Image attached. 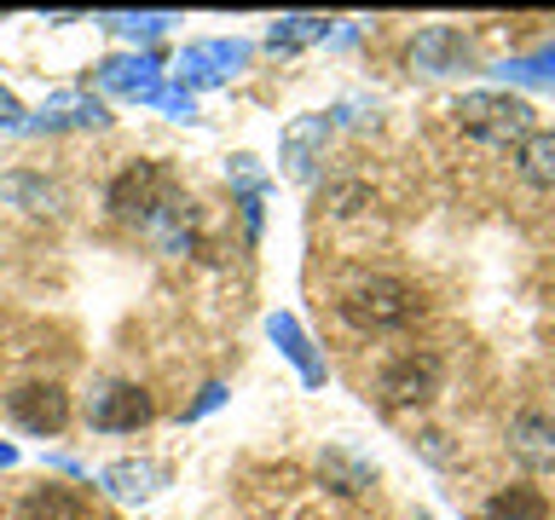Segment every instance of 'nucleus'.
I'll use <instances>...</instances> for the list:
<instances>
[{
	"label": "nucleus",
	"mask_w": 555,
	"mask_h": 520,
	"mask_svg": "<svg viewBox=\"0 0 555 520\" xmlns=\"http://www.w3.org/2000/svg\"><path fill=\"white\" fill-rule=\"evenodd\" d=\"M341 318L353 329H364V336H388V329H405L423 318V295L405 277H364L359 289H347Z\"/></svg>",
	"instance_id": "nucleus-1"
},
{
	"label": "nucleus",
	"mask_w": 555,
	"mask_h": 520,
	"mask_svg": "<svg viewBox=\"0 0 555 520\" xmlns=\"http://www.w3.org/2000/svg\"><path fill=\"white\" fill-rule=\"evenodd\" d=\"M457 128L486 145H527L532 139V104L515 93H468L457 104Z\"/></svg>",
	"instance_id": "nucleus-2"
},
{
	"label": "nucleus",
	"mask_w": 555,
	"mask_h": 520,
	"mask_svg": "<svg viewBox=\"0 0 555 520\" xmlns=\"http://www.w3.org/2000/svg\"><path fill=\"white\" fill-rule=\"evenodd\" d=\"M440 393V359L434 353H405L382 370V399L388 405H428Z\"/></svg>",
	"instance_id": "nucleus-3"
},
{
	"label": "nucleus",
	"mask_w": 555,
	"mask_h": 520,
	"mask_svg": "<svg viewBox=\"0 0 555 520\" xmlns=\"http://www.w3.org/2000/svg\"><path fill=\"white\" fill-rule=\"evenodd\" d=\"M7 405L17 416V428H29V433H59L69 422V393L59 381H29V388H17L7 399Z\"/></svg>",
	"instance_id": "nucleus-4"
},
{
	"label": "nucleus",
	"mask_w": 555,
	"mask_h": 520,
	"mask_svg": "<svg viewBox=\"0 0 555 520\" xmlns=\"http://www.w3.org/2000/svg\"><path fill=\"white\" fill-rule=\"evenodd\" d=\"M509 451L527 468H555V422L538 411H520L509 422Z\"/></svg>",
	"instance_id": "nucleus-5"
},
{
	"label": "nucleus",
	"mask_w": 555,
	"mask_h": 520,
	"mask_svg": "<svg viewBox=\"0 0 555 520\" xmlns=\"http://www.w3.org/2000/svg\"><path fill=\"white\" fill-rule=\"evenodd\" d=\"M93 422L111 428V433H121V428H145V422H151V399H145V388H133V381H116V388L93 405Z\"/></svg>",
	"instance_id": "nucleus-6"
},
{
	"label": "nucleus",
	"mask_w": 555,
	"mask_h": 520,
	"mask_svg": "<svg viewBox=\"0 0 555 520\" xmlns=\"http://www.w3.org/2000/svg\"><path fill=\"white\" fill-rule=\"evenodd\" d=\"M411 64H416V69H428V76H446V69H463V64H468V41H463L457 29H428L423 41H416Z\"/></svg>",
	"instance_id": "nucleus-7"
},
{
	"label": "nucleus",
	"mask_w": 555,
	"mask_h": 520,
	"mask_svg": "<svg viewBox=\"0 0 555 520\" xmlns=\"http://www.w3.org/2000/svg\"><path fill=\"white\" fill-rule=\"evenodd\" d=\"M163 185L168 180L156 168H128L116 180V191H111V208H116L121 220H139V214H151V191H163Z\"/></svg>",
	"instance_id": "nucleus-8"
},
{
	"label": "nucleus",
	"mask_w": 555,
	"mask_h": 520,
	"mask_svg": "<svg viewBox=\"0 0 555 520\" xmlns=\"http://www.w3.org/2000/svg\"><path fill=\"white\" fill-rule=\"evenodd\" d=\"M12 520H81V497L69 485H35Z\"/></svg>",
	"instance_id": "nucleus-9"
},
{
	"label": "nucleus",
	"mask_w": 555,
	"mask_h": 520,
	"mask_svg": "<svg viewBox=\"0 0 555 520\" xmlns=\"http://www.w3.org/2000/svg\"><path fill=\"white\" fill-rule=\"evenodd\" d=\"M486 520H550V503L538 485H509L486 503Z\"/></svg>",
	"instance_id": "nucleus-10"
},
{
	"label": "nucleus",
	"mask_w": 555,
	"mask_h": 520,
	"mask_svg": "<svg viewBox=\"0 0 555 520\" xmlns=\"http://www.w3.org/2000/svg\"><path fill=\"white\" fill-rule=\"evenodd\" d=\"M520 173H527L532 185H555V133H532L527 145H520Z\"/></svg>",
	"instance_id": "nucleus-11"
}]
</instances>
